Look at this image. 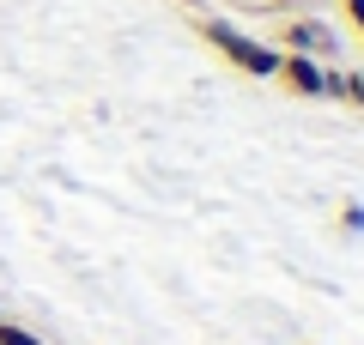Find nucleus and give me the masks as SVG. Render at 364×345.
<instances>
[{
	"mask_svg": "<svg viewBox=\"0 0 364 345\" xmlns=\"http://www.w3.org/2000/svg\"><path fill=\"white\" fill-rule=\"evenodd\" d=\"M200 37H207L237 73H249V79H273L279 73V49L261 43V37H249V31H237L231 18H200Z\"/></svg>",
	"mask_w": 364,
	"mask_h": 345,
	"instance_id": "nucleus-1",
	"label": "nucleus"
},
{
	"mask_svg": "<svg viewBox=\"0 0 364 345\" xmlns=\"http://www.w3.org/2000/svg\"><path fill=\"white\" fill-rule=\"evenodd\" d=\"M279 85L291 91V97H310V103H322V79H328V61H316V55H291V49H279Z\"/></svg>",
	"mask_w": 364,
	"mask_h": 345,
	"instance_id": "nucleus-3",
	"label": "nucleus"
},
{
	"mask_svg": "<svg viewBox=\"0 0 364 345\" xmlns=\"http://www.w3.org/2000/svg\"><path fill=\"white\" fill-rule=\"evenodd\" d=\"M273 49L316 55V61H328V67H334L340 37H334V25H322V18H279V31H273Z\"/></svg>",
	"mask_w": 364,
	"mask_h": 345,
	"instance_id": "nucleus-2",
	"label": "nucleus"
},
{
	"mask_svg": "<svg viewBox=\"0 0 364 345\" xmlns=\"http://www.w3.org/2000/svg\"><path fill=\"white\" fill-rule=\"evenodd\" d=\"M358 109H364V97H358Z\"/></svg>",
	"mask_w": 364,
	"mask_h": 345,
	"instance_id": "nucleus-8",
	"label": "nucleus"
},
{
	"mask_svg": "<svg viewBox=\"0 0 364 345\" xmlns=\"http://www.w3.org/2000/svg\"><path fill=\"white\" fill-rule=\"evenodd\" d=\"M0 345H43V339H37L31 327H18V321H6V315H0Z\"/></svg>",
	"mask_w": 364,
	"mask_h": 345,
	"instance_id": "nucleus-4",
	"label": "nucleus"
},
{
	"mask_svg": "<svg viewBox=\"0 0 364 345\" xmlns=\"http://www.w3.org/2000/svg\"><path fill=\"white\" fill-rule=\"evenodd\" d=\"M279 6H286V0H261V13H279Z\"/></svg>",
	"mask_w": 364,
	"mask_h": 345,
	"instance_id": "nucleus-7",
	"label": "nucleus"
},
{
	"mask_svg": "<svg viewBox=\"0 0 364 345\" xmlns=\"http://www.w3.org/2000/svg\"><path fill=\"white\" fill-rule=\"evenodd\" d=\"M340 224H346V230H358V236H364V206H358V200H346V206H340Z\"/></svg>",
	"mask_w": 364,
	"mask_h": 345,
	"instance_id": "nucleus-5",
	"label": "nucleus"
},
{
	"mask_svg": "<svg viewBox=\"0 0 364 345\" xmlns=\"http://www.w3.org/2000/svg\"><path fill=\"white\" fill-rule=\"evenodd\" d=\"M346 6V18H352V31H358V43H364V0H340Z\"/></svg>",
	"mask_w": 364,
	"mask_h": 345,
	"instance_id": "nucleus-6",
	"label": "nucleus"
}]
</instances>
